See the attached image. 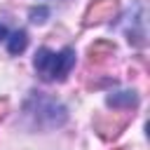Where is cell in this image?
Here are the masks:
<instances>
[{
    "label": "cell",
    "mask_w": 150,
    "mask_h": 150,
    "mask_svg": "<svg viewBox=\"0 0 150 150\" xmlns=\"http://www.w3.org/2000/svg\"><path fill=\"white\" fill-rule=\"evenodd\" d=\"M105 103L115 110H134L138 105V94L136 91H112L105 96Z\"/></svg>",
    "instance_id": "5"
},
{
    "label": "cell",
    "mask_w": 150,
    "mask_h": 150,
    "mask_svg": "<svg viewBox=\"0 0 150 150\" xmlns=\"http://www.w3.org/2000/svg\"><path fill=\"white\" fill-rule=\"evenodd\" d=\"M28 47V35H26V30H14L12 35H7V52L12 54V56H16V54H21L23 49Z\"/></svg>",
    "instance_id": "7"
},
{
    "label": "cell",
    "mask_w": 150,
    "mask_h": 150,
    "mask_svg": "<svg viewBox=\"0 0 150 150\" xmlns=\"http://www.w3.org/2000/svg\"><path fill=\"white\" fill-rule=\"evenodd\" d=\"M129 120H131L129 112H124V115H120V112L98 115V117L94 120V129H96V134H98L101 138L110 141V138H117V136L122 134V129L129 124Z\"/></svg>",
    "instance_id": "4"
},
{
    "label": "cell",
    "mask_w": 150,
    "mask_h": 150,
    "mask_svg": "<svg viewBox=\"0 0 150 150\" xmlns=\"http://www.w3.org/2000/svg\"><path fill=\"white\" fill-rule=\"evenodd\" d=\"M49 16V9L47 7H38V9H30V21L33 23H45Z\"/></svg>",
    "instance_id": "8"
},
{
    "label": "cell",
    "mask_w": 150,
    "mask_h": 150,
    "mask_svg": "<svg viewBox=\"0 0 150 150\" xmlns=\"http://www.w3.org/2000/svg\"><path fill=\"white\" fill-rule=\"evenodd\" d=\"M115 54V45L108 42V40H96L94 45H89L87 49V56H89V63H103L108 56Z\"/></svg>",
    "instance_id": "6"
},
{
    "label": "cell",
    "mask_w": 150,
    "mask_h": 150,
    "mask_svg": "<svg viewBox=\"0 0 150 150\" xmlns=\"http://www.w3.org/2000/svg\"><path fill=\"white\" fill-rule=\"evenodd\" d=\"M7 110H9V101H7V98H0V122H2V117L7 115Z\"/></svg>",
    "instance_id": "9"
},
{
    "label": "cell",
    "mask_w": 150,
    "mask_h": 150,
    "mask_svg": "<svg viewBox=\"0 0 150 150\" xmlns=\"http://www.w3.org/2000/svg\"><path fill=\"white\" fill-rule=\"evenodd\" d=\"M120 12V0H94L89 2L84 16H82V26L89 28V26H98V23H105L110 19H115Z\"/></svg>",
    "instance_id": "3"
},
{
    "label": "cell",
    "mask_w": 150,
    "mask_h": 150,
    "mask_svg": "<svg viewBox=\"0 0 150 150\" xmlns=\"http://www.w3.org/2000/svg\"><path fill=\"white\" fill-rule=\"evenodd\" d=\"M7 35H9L7 26H5V23H0V42H2V40H7Z\"/></svg>",
    "instance_id": "10"
},
{
    "label": "cell",
    "mask_w": 150,
    "mask_h": 150,
    "mask_svg": "<svg viewBox=\"0 0 150 150\" xmlns=\"http://www.w3.org/2000/svg\"><path fill=\"white\" fill-rule=\"evenodd\" d=\"M26 112H28V117H33V124L35 127H45V129L61 127L68 120V110L59 101L47 98V96H38V94H33L28 98Z\"/></svg>",
    "instance_id": "2"
},
{
    "label": "cell",
    "mask_w": 150,
    "mask_h": 150,
    "mask_svg": "<svg viewBox=\"0 0 150 150\" xmlns=\"http://www.w3.org/2000/svg\"><path fill=\"white\" fill-rule=\"evenodd\" d=\"M33 66L45 82H63L75 66V49L63 47L61 52H52L47 47H40L35 52Z\"/></svg>",
    "instance_id": "1"
}]
</instances>
